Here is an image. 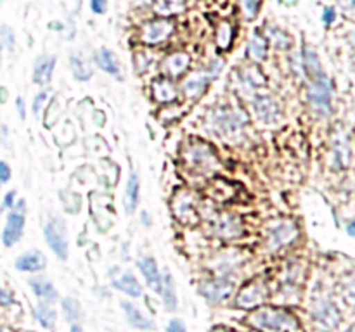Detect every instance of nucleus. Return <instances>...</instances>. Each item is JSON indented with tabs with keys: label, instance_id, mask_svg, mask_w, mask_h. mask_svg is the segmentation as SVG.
I'll return each instance as SVG.
<instances>
[{
	"label": "nucleus",
	"instance_id": "f3484780",
	"mask_svg": "<svg viewBox=\"0 0 355 332\" xmlns=\"http://www.w3.org/2000/svg\"><path fill=\"white\" fill-rule=\"evenodd\" d=\"M243 265H245V255L241 251H227L215 256L210 266L215 275L232 277V273L238 272Z\"/></svg>",
	"mask_w": 355,
	"mask_h": 332
},
{
	"label": "nucleus",
	"instance_id": "39448f33",
	"mask_svg": "<svg viewBox=\"0 0 355 332\" xmlns=\"http://www.w3.org/2000/svg\"><path fill=\"white\" fill-rule=\"evenodd\" d=\"M300 237V228L293 220H277L269 225L266 232V249L269 252H279L290 248Z\"/></svg>",
	"mask_w": 355,
	"mask_h": 332
},
{
	"label": "nucleus",
	"instance_id": "79ce46f5",
	"mask_svg": "<svg viewBox=\"0 0 355 332\" xmlns=\"http://www.w3.org/2000/svg\"><path fill=\"white\" fill-rule=\"evenodd\" d=\"M224 66H225L224 59H222V57H211L210 61L205 64V68L201 69V71H203L205 75H207L210 80H215L218 75H220L222 71H224Z\"/></svg>",
	"mask_w": 355,
	"mask_h": 332
},
{
	"label": "nucleus",
	"instance_id": "c85d7f7f",
	"mask_svg": "<svg viewBox=\"0 0 355 332\" xmlns=\"http://www.w3.org/2000/svg\"><path fill=\"white\" fill-rule=\"evenodd\" d=\"M211 80L205 75L203 71H198L194 75L187 76L182 83V93L191 100H196L207 92L208 85H210Z\"/></svg>",
	"mask_w": 355,
	"mask_h": 332
},
{
	"label": "nucleus",
	"instance_id": "4c0bfd02",
	"mask_svg": "<svg viewBox=\"0 0 355 332\" xmlns=\"http://www.w3.org/2000/svg\"><path fill=\"white\" fill-rule=\"evenodd\" d=\"M340 294H342L347 306H350L352 310H355V270L343 279L342 287H340Z\"/></svg>",
	"mask_w": 355,
	"mask_h": 332
},
{
	"label": "nucleus",
	"instance_id": "6e6552de",
	"mask_svg": "<svg viewBox=\"0 0 355 332\" xmlns=\"http://www.w3.org/2000/svg\"><path fill=\"white\" fill-rule=\"evenodd\" d=\"M236 280L229 275H214L198 284V293L210 304H220L234 296Z\"/></svg>",
	"mask_w": 355,
	"mask_h": 332
},
{
	"label": "nucleus",
	"instance_id": "c03bdc74",
	"mask_svg": "<svg viewBox=\"0 0 355 332\" xmlns=\"http://www.w3.org/2000/svg\"><path fill=\"white\" fill-rule=\"evenodd\" d=\"M151 55H153V54H151ZM151 55L144 54V52H141V54H135V59H134L135 71H139V73L148 71V69L151 68V62H153Z\"/></svg>",
	"mask_w": 355,
	"mask_h": 332
},
{
	"label": "nucleus",
	"instance_id": "8fccbe9b",
	"mask_svg": "<svg viewBox=\"0 0 355 332\" xmlns=\"http://www.w3.org/2000/svg\"><path fill=\"white\" fill-rule=\"evenodd\" d=\"M90 10L94 14L103 16V14L107 12V0H90Z\"/></svg>",
	"mask_w": 355,
	"mask_h": 332
},
{
	"label": "nucleus",
	"instance_id": "e433bc0d",
	"mask_svg": "<svg viewBox=\"0 0 355 332\" xmlns=\"http://www.w3.org/2000/svg\"><path fill=\"white\" fill-rule=\"evenodd\" d=\"M61 311L64 320L73 325L82 317V304L76 297H64V299H61Z\"/></svg>",
	"mask_w": 355,
	"mask_h": 332
},
{
	"label": "nucleus",
	"instance_id": "0e129e2a",
	"mask_svg": "<svg viewBox=\"0 0 355 332\" xmlns=\"http://www.w3.org/2000/svg\"><path fill=\"white\" fill-rule=\"evenodd\" d=\"M0 48H2V45H0ZM0 66H2V57H0Z\"/></svg>",
	"mask_w": 355,
	"mask_h": 332
},
{
	"label": "nucleus",
	"instance_id": "13d9d810",
	"mask_svg": "<svg viewBox=\"0 0 355 332\" xmlns=\"http://www.w3.org/2000/svg\"><path fill=\"white\" fill-rule=\"evenodd\" d=\"M69 332H87V331H85V329L82 327V325L73 324V325H71V329H69Z\"/></svg>",
	"mask_w": 355,
	"mask_h": 332
},
{
	"label": "nucleus",
	"instance_id": "6ab92c4d",
	"mask_svg": "<svg viewBox=\"0 0 355 332\" xmlns=\"http://www.w3.org/2000/svg\"><path fill=\"white\" fill-rule=\"evenodd\" d=\"M120 304H121V310H123L125 313V318H127V322L132 325V327L142 332L155 331L156 322L153 320V317H149L148 313H144L137 304H134L132 301H121Z\"/></svg>",
	"mask_w": 355,
	"mask_h": 332
},
{
	"label": "nucleus",
	"instance_id": "603ef678",
	"mask_svg": "<svg viewBox=\"0 0 355 332\" xmlns=\"http://www.w3.org/2000/svg\"><path fill=\"white\" fill-rule=\"evenodd\" d=\"M14 104H16V111H17V116H19V120H26V102H24V99L21 95L16 97V100H14Z\"/></svg>",
	"mask_w": 355,
	"mask_h": 332
},
{
	"label": "nucleus",
	"instance_id": "393cba45",
	"mask_svg": "<svg viewBox=\"0 0 355 332\" xmlns=\"http://www.w3.org/2000/svg\"><path fill=\"white\" fill-rule=\"evenodd\" d=\"M158 296L162 297L163 308L166 311H175L179 308V296H177L175 279L170 273L168 268L162 270V287H159Z\"/></svg>",
	"mask_w": 355,
	"mask_h": 332
},
{
	"label": "nucleus",
	"instance_id": "0eeeda50",
	"mask_svg": "<svg viewBox=\"0 0 355 332\" xmlns=\"http://www.w3.org/2000/svg\"><path fill=\"white\" fill-rule=\"evenodd\" d=\"M270 290L266 280L252 279L245 286L239 287L232 297V306L239 310H257L269 301Z\"/></svg>",
	"mask_w": 355,
	"mask_h": 332
},
{
	"label": "nucleus",
	"instance_id": "423d86ee",
	"mask_svg": "<svg viewBox=\"0 0 355 332\" xmlns=\"http://www.w3.org/2000/svg\"><path fill=\"white\" fill-rule=\"evenodd\" d=\"M26 213L28 204L24 199H17L16 206L10 211H7L6 225H3L2 235H0L3 248H14V246L21 242L24 235V227H26Z\"/></svg>",
	"mask_w": 355,
	"mask_h": 332
},
{
	"label": "nucleus",
	"instance_id": "c756f323",
	"mask_svg": "<svg viewBox=\"0 0 355 332\" xmlns=\"http://www.w3.org/2000/svg\"><path fill=\"white\" fill-rule=\"evenodd\" d=\"M269 54V40H267L266 33L260 30H255L250 37L248 47H246V55L255 62H263Z\"/></svg>",
	"mask_w": 355,
	"mask_h": 332
},
{
	"label": "nucleus",
	"instance_id": "7ed1b4c3",
	"mask_svg": "<svg viewBox=\"0 0 355 332\" xmlns=\"http://www.w3.org/2000/svg\"><path fill=\"white\" fill-rule=\"evenodd\" d=\"M182 161L189 172L196 175H208L220 166L214 147L203 140H189L182 147Z\"/></svg>",
	"mask_w": 355,
	"mask_h": 332
},
{
	"label": "nucleus",
	"instance_id": "9d476101",
	"mask_svg": "<svg viewBox=\"0 0 355 332\" xmlns=\"http://www.w3.org/2000/svg\"><path fill=\"white\" fill-rule=\"evenodd\" d=\"M311 318L315 329L321 332H333L342 322V313L329 297H318L311 306Z\"/></svg>",
	"mask_w": 355,
	"mask_h": 332
},
{
	"label": "nucleus",
	"instance_id": "e2e57ef3",
	"mask_svg": "<svg viewBox=\"0 0 355 332\" xmlns=\"http://www.w3.org/2000/svg\"><path fill=\"white\" fill-rule=\"evenodd\" d=\"M347 332H355V325H352V327H350Z\"/></svg>",
	"mask_w": 355,
	"mask_h": 332
},
{
	"label": "nucleus",
	"instance_id": "680f3d73",
	"mask_svg": "<svg viewBox=\"0 0 355 332\" xmlns=\"http://www.w3.org/2000/svg\"><path fill=\"white\" fill-rule=\"evenodd\" d=\"M0 332H10L9 329H6V327H0Z\"/></svg>",
	"mask_w": 355,
	"mask_h": 332
},
{
	"label": "nucleus",
	"instance_id": "72a5a7b5",
	"mask_svg": "<svg viewBox=\"0 0 355 332\" xmlns=\"http://www.w3.org/2000/svg\"><path fill=\"white\" fill-rule=\"evenodd\" d=\"M300 55H302V61H304L309 80L315 78V76L324 73V69H322V64H321V59H319V54L314 50V48L309 47V45H304V47H302Z\"/></svg>",
	"mask_w": 355,
	"mask_h": 332
},
{
	"label": "nucleus",
	"instance_id": "37998d69",
	"mask_svg": "<svg viewBox=\"0 0 355 332\" xmlns=\"http://www.w3.org/2000/svg\"><path fill=\"white\" fill-rule=\"evenodd\" d=\"M288 62H290L291 73H293V75L297 76V78H309L300 54H291L290 59H288Z\"/></svg>",
	"mask_w": 355,
	"mask_h": 332
},
{
	"label": "nucleus",
	"instance_id": "2eb2a0df",
	"mask_svg": "<svg viewBox=\"0 0 355 332\" xmlns=\"http://www.w3.org/2000/svg\"><path fill=\"white\" fill-rule=\"evenodd\" d=\"M234 83L236 89L241 93H248V95H253L259 89L266 86L267 80L263 76V73L260 69H257L255 66H246V68H239L238 71L234 73Z\"/></svg>",
	"mask_w": 355,
	"mask_h": 332
},
{
	"label": "nucleus",
	"instance_id": "052dcab7",
	"mask_svg": "<svg viewBox=\"0 0 355 332\" xmlns=\"http://www.w3.org/2000/svg\"><path fill=\"white\" fill-rule=\"evenodd\" d=\"M350 44H352V47H354V50H355V33L350 35Z\"/></svg>",
	"mask_w": 355,
	"mask_h": 332
},
{
	"label": "nucleus",
	"instance_id": "a18cd8bd",
	"mask_svg": "<svg viewBox=\"0 0 355 332\" xmlns=\"http://www.w3.org/2000/svg\"><path fill=\"white\" fill-rule=\"evenodd\" d=\"M17 203V192L16 190H7L6 194H3L2 197V203H0V213H3V211H10L14 206H16Z\"/></svg>",
	"mask_w": 355,
	"mask_h": 332
},
{
	"label": "nucleus",
	"instance_id": "ddd939ff",
	"mask_svg": "<svg viewBox=\"0 0 355 332\" xmlns=\"http://www.w3.org/2000/svg\"><path fill=\"white\" fill-rule=\"evenodd\" d=\"M252 107L257 120L263 124H276L283 118L279 100L269 93H255L252 99Z\"/></svg>",
	"mask_w": 355,
	"mask_h": 332
},
{
	"label": "nucleus",
	"instance_id": "de8ad7c7",
	"mask_svg": "<svg viewBox=\"0 0 355 332\" xmlns=\"http://www.w3.org/2000/svg\"><path fill=\"white\" fill-rule=\"evenodd\" d=\"M12 304H16L14 294L0 284V306H12Z\"/></svg>",
	"mask_w": 355,
	"mask_h": 332
},
{
	"label": "nucleus",
	"instance_id": "3c124183",
	"mask_svg": "<svg viewBox=\"0 0 355 332\" xmlns=\"http://www.w3.org/2000/svg\"><path fill=\"white\" fill-rule=\"evenodd\" d=\"M336 19V10L335 7H324V10H322V21H324L326 26H331L333 23H335Z\"/></svg>",
	"mask_w": 355,
	"mask_h": 332
},
{
	"label": "nucleus",
	"instance_id": "a211bd4d",
	"mask_svg": "<svg viewBox=\"0 0 355 332\" xmlns=\"http://www.w3.org/2000/svg\"><path fill=\"white\" fill-rule=\"evenodd\" d=\"M55 62H58V57L51 54H44L35 59L33 69H31V82L38 86H47L54 76Z\"/></svg>",
	"mask_w": 355,
	"mask_h": 332
},
{
	"label": "nucleus",
	"instance_id": "cd10ccee",
	"mask_svg": "<svg viewBox=\"0 0 355 332\" xmlns=\"http://www.w3.org/2000/svg\"><path fill=\"white\" fill-rule=\"evenodd\" d=\"M173 213L182 223H193L198 220V206L194 203V197H191L187 192L179 194L175 197L173 204Z\"/></svg>",
	"mask_w": 355,
	"mask_h": 332
},
{
	"label": "nucleus",
	"instance_id": "aec40b11",
	"mask_svg": "<svg viewBox=\"0 0 355 332\" xmlns=\"http://www.w3.org/2000/svg\"><path fill=\"white\" fill-rule=\"evenodd\" d=\"M191 68V55L187 52L177 50L166 55L162 62V71L168 78H182Z\"/></svg>",
	"mask_w": 355,
	"mask_h": 332
},
{
	"label": "nucleus",
	"instance_id": "9b49d317",
	"mask_svg": "<svg viewBox=\"0 0 355 332\" xmlns=\"http://www.w3.org/2000/svg\"><path fill=\"white\" fill-rule=\"evenodd\" d=\"M175 31V24L166 17H158V19L146 21L139 31V38L148 47H156V45L163 44L168 40Z\"/></svg>",
	"mask_w": 355,
	"mask_h": 332
},
{
	"label": "nucleus",
	"instance_id": "bf43d9fd",
	"mask_svg": "<svg viewBox=\"0 0 355 332\" xmlns=\"http://www.w3.org/2000/svg\"><path fill=\"white\" fill-rule=\"evenodd\" d=\"M210 332H238V331H231V329H225V327H214Z\"/></svg>",
	"mask_w": 355,
	"mask_h": 332
},
{
	"label": "nucleus",
	"instance_id": "864d4df0",
	"mask_svg": "<svg viewBox=\"0 0 355 332\" xmlns=\"http://www.w3.org/2000/svg\"><path fill=\"white\" fill-rule=\"evenodd\" d=\"M338 3L343 7V10H347V12H354L355 10V0H338Z\"/></svg>",
	"mask_w": 355,
	"mask_h": 332
},
{
	"label": "nucleus",
	"instance_id": "f8f14e48",
	"mask_svg": "<svg viewBox=\"0 0 355 332\" xmlns=\"http://www.w3.org/2000/svg\"><path fill=\"white\" fill-rule=\"evenodd\" d=\"M210 230L214 237L222 239V241H234V239L243 237L245 234V223L241 218L234 213H220L211 218Z\"/></svg>",
	"mask_w": 355,
	"mask_h": 332
},
{
	"label": "nucleus",
	"instance_id": "f257e3e1",
	"mask_svg": "<svg viewBox=\"0 0 355 332\" xmlns=\"http://www.w3.org/2000/svg\"><path fill=\"white\" fill-rule=\"evenodd\" d=\"M246 124H248V114L241 107L234 106L217 107L207 118L208 130L227 142L243 138Z\"/></svg>",
	"mask_w": 355,
	"mask_h": 332
},
{
	"label": "nucleus",
	"instance_id": "20e7f679",
	"mask_svg": "<svg viewBox=\"0 0 355 332\" xmlns=\"http://www.w3.org/2000/svg\"><path fill=\"white\" fill-rule=\"evenodd\" d=\"M305 97L312 113L318 114L319 118L329 116L333 109V82L329 76L322 73L315 78H311Z\"/></svg>",
	"mask_w": 355,
	"mask_h": 332
},
{
	"label": "nucleus",
	"instance_id": "5fc2aeb1",
	"mask_svg": "<svg viewBox=\"0 0 355 332\" xmlns=\"http://www.w3.org/2000/svg\"><path fill=\"white\" fill-rule=\"evenodd\" d=\"M141 221L144 227H151L153 221H151V216H149L148 211H141Z\"/></svg>",
	"mask_w": 355,
	"mask_h": 332
},
{
	"label": "nucleus",
	"instance_id": "6e6d98bb",
	"mask_svg": "<svg viewBox=\"0 0 355 332\" xmlns=\"http://www.w3.org/2000/svg\"><path fill=\"white\" fill-rule=\"evenodd\" d=\"M9 99V90L6 86H0V104H6Z\"/></svg>",
	"mask_w": 355,
	"mask_h": 332
},
{
	"label": "nucleus",
	"instance_id": "ea45409f",
	"mask_svg": "<svg viewBox=\"0 0 355 332\" xmlns=\"http://www.w3.org/2000/svg\"><path fill=\"white\" fill-rule=\"evenodd\" d=\"M243 10V17L246 21H255L259 17L260 9H262L263 0H239Z\"/></svg>",
	"mask_w": 355,
	"mask_h": 332
},
{
	"label": "nucleus",
	"instance_id": "1a4fd4ad",
	"mask_svg": "<svg viewBox=\"0 0 355 332\" xmlns=\"http://www.w3.org/2000/svg\"><path fill=\"white\" fill-rule=\"evenodd\" d=\"M44 239L49 248L52 249L58 259L66 261L69 256V244H68V228H66L64 220L58 214L49 218L44 225Z\"/></svg>",
	"mask_w": 355,
	"mask_h": 332
},
{
	"label": "nucleus",
	"instance_id": "4be33fe9",
	"mask_svg": "<svg viewBox=\"0 0 355 332\" xmlns=\"http://www.w3.org/2000/svg\"><path fill=\"white\" fill-rule=\"evenodd\" d=\"M28 286H30L31 293L37 296L38 301H47V303L52 304L59 301V290L55 289L52 280L40 275V273H37L35 277H30V279H28Z\"/></svg>",
	"mask_w": 355,
	"mask_h": 332
},
{
	"label": "nucleus",
	"instance_id": "7c9ffc66",
	"mask_svg": "<svg viewBox=\"0 0 355 332\" xmlns=\"http://www.w3.org/2000/svg\"><path fill=\"white\" fill-rule=\"evenodd\" d=\"M69 69H71V75L76 82H89L94 76L92 66H90V62L87 61L82 52H71L69 54Z\"/></svg>",
	"mask_w": 355,
	"mask_h": 332
},
{
	"label": "nucleus",
	"instance_id": "4468645a",
	"mask_svg": "<svg viewBox=\"0 0 355 332\" xmlns=\"http://www.w3.org/2000/svg\"><path fill=\"white\" fill-rule=\"evenodd\" d=\"M110 280L111 286L116 290H120V293H123L125 296L134 297V299H139V297L144 296V287H142V284L139 282V279L130 270L113 266L110 270Z\"/></svg>",
	"mask_w": 355,
	"mask_h": 332
},
{
	"label": "nucleus",
	"instance_id": "58836bf2",
	"mask_svg": "<svg viewBox=\"0 0 355 332\" xmlns=\"http://www.w3.org/2000/svg\"><path fill=\"white\" fill-rule=\"evenodd\" d=\"M51 95L52 92L49 89H42L40 92L35 93L33 102H31V113H33L35 118H40V114L44 113L45 106H47V102L51 100Z\"/></svg>",
	"mask_w": 355,
	"mask_h": 332
},
{
	"label": "nucleus",
	"instance_id": "2f4dec72",
	"mask_svg": "<svg viewBox=\"0 0 355 332\" xmlns=\"http://www.w3.org/2000/svg\"><path fill=\"white\" fill-rule=\"evenodd\" d=\"M33 318L38 322L42 329L52 331V329H55V324H58V311L54 310L52 303L38 301L33 306Z\"/></svg>",
	"mask_w": 355,
	"mask_h": 332
},
{
	"label": "nucleus",
	"instance_id": "c9c22d12",
	"mask_svg": "<svg viewBox=\"0 0 355 332\" xmlns=\"http://www.w3.org/2000/svg\"><path fill=\"white\" fill-rule=\"evenodd\" d=\"M234 42V26L229 21H222L217 28V37H215V44L220 50H229Z\"/></svg>",
	"mask_w": 355,
	"mask_h": 332
},
{
	"label": "nucleus",
	"instance_id": "473e14b6",
	"mask_svg": "<svg viewBox=\"0 0 355 332\" xmlns=\"http://www.w3.org/2000/svg\"><path fill=\"white\" fill-rule=\"evenodd\" d=\"M266 37L276 50H291L293 48V37L284 28L269 24L266 30Z\"/></svg>",
	"mask_w": 355,
	"mask_h": 332
},
{
	"label": "nucleus",
	"instance_id": "5701e85b",
	"mask_svg": "<svg viewBox=\"0 0 355 332\" xmlns=\"http://www.w3.org/2000/svg\"><path fill=\"white\" fill-rule=\"evenodd\" d=\"M350 158H352V152H350L349 137H347L343 131H338V133H335V137H333L331 145L333 166H335L336 169L349 168Z\"/></svg>",
	"mask_w": 355,
	"mask_h": 332
},
{
	"label": "nucleus",
	"instance_id": "f704fd0d",
	"mask_svg": "<svg viewBox=\"0 0 355 332\" xmlns=\"http://www.w3.org/2000/svg\"><path fill=\"white\" fill-rule=\"evenodd\" d=\"M153 10L159 17L175 16L186 10V0H155L153 2Z\"/></svg>",
	"mask_w": 355,
	"mask_h": 332
},
{
	"label": "nucleus",
	"instance_id": "412c9836",
	"mask_svg": "<svg viewBox=\"0 0 355 332\" xmlns=\"http://www.w3.org/2000/svg\"><path fill=\"white\" fill-rule=\"evenodd\" d=\"M151 95L158 104L168 106V104L175 102L179 99V89L172 82V78H168V76H159V78L153 80Z\"/></svg>",
	"mask_w": 355,
	"mask_h": 332
},
{
	"label": "nucleus",
	"instance_id": "a19ab883",
	"mask_svg": "<svg viewBox=\"0 0 355 332\" xmlns=\"http://www.w3.org/2000/svg\"><path fill=\"white\" fill-rule=\"evenodd\" d=\"M0 45L6 50L12 52L16 48V33H14L12 28L9 24H2L0 26Z\"/></svg>",
	"mask_w": 355,
	"mask_h": 332
},
{
	"label": "nucleus",
	"instance_id": "a878e982",
	"mask_svg": "<svg viewBox=\"0 0 355 332\" xmlns=\"http://www.w3.org/2000/svg\"><path fill=\"white\" fill-rule=\"evenodd\" d=\"M94 62H96L97 68H99L101 71L106 73V75L113 76V78H116V80L123 78V75H121L120 61H118V57L114 55V52L110 50V48H106V47L97 48V50L94 52Z\"/></svg>",
	"mask_w": 355,
	"mask_h": 332
},
{
	"label": "nucleus",
	"instance_id": "dca6fc26",
	"mask_svg": "<svg viewBox=\"0 0 355 332\" xmlns=\"http://www.w3.org/2000/svg\"><path fill=\"white\" fill-rule=\"evenodd\" d=\"M14 268L21 273H31L37 275L47 268V256L40 251V249H30L24 251L14 259Z\"/></svg>",
	"mask_w": 355,
	"mask_h": 332
},
{
	"label": "nucleus",
	"instance_id": "bb28decb",
	"mask_svg": "<svg viewBox=\"0 0 355 332\" xmlns=\"http://www.w3.org/2000/svg\"><path fill=\"white\" fill-rule=\"evenodd\" d=\"M137 268L153 293L158 294L159 287H162V270H159L156 259L153 256H142L137 261Z\"/></svg>",
	"mask_w": 355,
	"mask_h": 332
},
{
	"label": "nucleus",
	"instance_id": "b1692460",
	"mask_svg": "<svg viewBox=\"0 0 355 332\" xmlns=\"http://www.w3.org/2000/svg\"><path fill=\"white\" fill-rule=\"evenodd\" d=\"M139 203H141V178L135 169H132L128 175L127 183H125V192H123V208L125 213L130 216L137 211Z\"/></svg>",
	"mask_w": 355,
	"mask_h": 332
},
{
	"label": "nucleus",
	"instance_id": "f03ea898",
	"mask_svg": "<svg viewBox=\"0 0 355 332\" xmlns=\"http://www.w3.org/2000/svg\"><path fill=\"white\" fill-rule=\"evenodd\" d=\"M246 322L250 327L260 332H304L297 315L281 306L263 304V306L253 310Z\"/></svg>",
	"mask_w": 355,
	"mask_h": 332
},
{
	"label": "nucleus",
	"instance_id": "49530a36",
	"mask_svg": "<svg viewBox=\"0 0 355 332\" xmlns=\"http://www.w3.org/2000/svg\"><path fill=\"white\" fill-rule=\"evenodd\" d=\"M10 178H12V168H10L9 163L0 159V187L7 185Z\"/></svg>",
	"mask_w": 355,
	"mask_h": 332
},
{
	"label": "nucleus",
	"instance_id": "4d7b16f0",
	"mask_svg": "<svg viewBox=\"0 0 355 332\" xmlns=\"http://www.w3.org/2000/svg\"><path fill=\"white\" fill-rule=\"evenodd\" d=\"M347 234L355 239V220H352L349 225H347Z\"/></svg>",
	"mask_w": 355,
	"mask_h": 332
},
{
	"label": "nucleus",
	"instance_id": "09e8293b",
	"mask_svg": "<svg viewBox=\"0 0 355 332\" xmlns=\"http://www.w3.org/2000/svg\"><path fill=\"white\" fill-rule=\"evenodd\" d=\"M166 332H187V327L180 318H170L166 324Z\"/></svg>",
	"mask_w": 355,
	"mask_h": 332
}]
</instances>
